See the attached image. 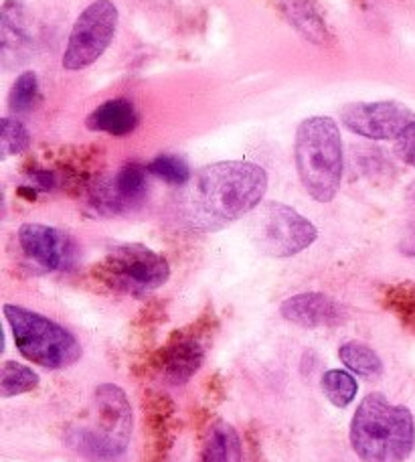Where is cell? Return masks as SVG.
I'll return each instance as SVG.
<instances>
[{"mask_svg":"<svg viewBox=\"0 0 415 462\" xmlns=\"http://www.w3.org/2000/svg\"><path fill=\"white\" fill-rule=\"evenodd\" d=\"M19 245L27 258L45 272L69 270L78 258L76 242L65 231L45 224H24Z\"/></svg>","mask_w":415,"mask_h":462,"instance_id":"cell-13","label":"cell"},{"mask_svg":"<svg viewBox=\"0 0 415 462\" xmlns=\"http://www.w3.org/2000/svg\"><path fill=\"white\" fill-rule=\"evenodd\" d=\"M140 114L126 97L107 100L88 116L86 126L91 132H106L110 136H128L138 128Z\"/></svg>","mask_w":415,"mask_h":462,"instance_id":"cell-15","label":"cell"},{"mask_svg":"<svg viewBox=\"0 0 415 462\" xmlns=\"http://www.w3.org/2000/svg\"><path fill=\"white\" fill-rule=\"evenodd\" d=\"M144 458L143 462H166L179 439L177 406L159 390H146L143 395Z\"/></svg>","mask_w":415,"mask_h":462,"instance_id":"cell-12","label":"cell"},{"mask_svg":"<svg viewBox=\"0 0 415 462\" xmlns=\"http://www.w3.org/2000/svg\"><path fill=\"white\" fill-rule=\"evenodd\" d=\"M118 21V6L112 0H96L83 8L78 21L73 23L61 60L63 68L68 71H81L94 65L114 41Z\"/></svg>","mask_w":415,"mask_h":462,"instance_id":"cell-9","label":"cell"},{"mask_svg":"<svg viewBox=\"0 0 415 462\" xmlns=\"http://www.w3.org/2000/svg\"><path fill=\"white\" fill-rule=\"evenodd\" d=\"M268 191V172L247 161H221L198 169L182 187L177 211L195 231H219L254 213Z\"/></svg>","mask_w":415,"mask_h":462,"instance_id":"cell-1","label":"cell"},{"mask_svg":"<svg viewBox=\"0 0 415 462\" xmlns=\"http://www.w3.org/2000/svg\"><path fill=\"white\" fill-rule=\"evenodd\" d=\"M296 171L304 191L314 201L330 203L343 183V138L338 124L328 116L300 122L294 144Z\"/></svg>","mask_w":415,"mask_h":462,"instance_id":"cell-3","label":"cell"},{"mask_svg":"<svg viewBox=\"0 0 415 462\" xmlns=\"http://www.w3.org/2000/svg\"><path fill=\"white\" fill-rule=\"evenodd\" d=\"M338 357L348 371L361 377H379L383 374V361L375 349L361 341H348L338 346Z\"/></svg>","mask_w":415,"mask_h":462,"instance_id":"cell-18","label":"cell"},{"mask_svg":"<svg viewBox=\"0 0 415 462\" xmlns=\"http://www.w3.org/2000/svg\"><path fill=\"white\" fill-rule=\"evenodd\" d=\"M31 144L29 130L24 124L13 116H5L3 118V134H0V148H3V159L8 156H16L24 152Z\"/></svg>","mask_w":415,"mask_h":462,"instance_id":"cell-24","label":"cell"},{"mask_svg":"<svg viewBox=\"0 0 415 462\" xmlns=\"http://www.w3.org/2000/svg\"><path fill=\"white\" fill-rule=\"evenodd\" d=\"M31 45V35L24 19V11L19 3L8 0L3 11V47L5 55L8 51H23Z\"/></svg>","mask_w":415,"mask_h":462,"instance_id":"cell-19","label":"cell"},{"mask_svg":"<svg viewBox=\"0 0 415 462\" xmlns=\"http://www.w3.org/2000/svg\"><path fill=\"white\" fill-rule=\"evenodd\" d=\"M387 307L415 331V288L395 286L387 292Z\"/></svg>","mask_w":415,"mask_h":462,"instance_id":"cell-25","label":"cell"},{"mask_svg":"<svg viewBox=\"0 0 415 462\" xmlns=\"http://www.w3.org/2000/svg\"><path fill=\"white\" fill-rule=\"evenodd\" d=\"M148 172L152 177L164 180V183L174 185V187H185L193 172H190V167L187 164L185 159H180L177 154H161L152 159L146 164Z\"/></svg>","mask_w":415,"mask_h":462,"instance_id":"cell-22","label":"cell"},{"mask_svg":"<svg viewBox=\"0 0 415 462\" xmlns=\"http://www.w3.org/2000/svg\"><path fill=\"white\" fill-rule=\"evenodd\" d=\"M39 96V78L35 71H24L11 88L8 94V108L13 114H29Z\"/></svg>","mask_w":415,"mask_h":462,"instance_id":"cell-23","label":"cell"},{"mask_svg":"<svg viewBox=\"0 0 415 462\" xmlns=\"http://www.w3.org/2000/svg\"><path fill=\"white\" fill-rule=\"evenodd\" d=\"M340 122L353 134L369 140H397L415 122V114L401 102H353L340 110Z\"/></svg>","mask_w":415,"mask_h":462,"instance_id":"cell-11","label":"cell"},{"mask_svg":"<svg viewBox=\"0 0 415 462\" xmlns=\"http://www.w3.org/2000/svg\"><path fill=\"white\" fill-rule=\"evenodd\" d=\"M239 460H242V440H239L235 428L227 422H223V420H215V422L207 428L197 462H239Z\"/></svg>","mask_w":415,"mask_h":462,"instance_id":"cell-16","label":"cell"},{"mask_svg":"<svg viewBox=\"0 0 415 462\" xmlns=\"http://www.w3.org/2000/svg\"><path fill=\"white\" fill-rule=\"evenodd\" d=\"M91 278L114 294L143 299L169 282L171 266L164 255L152 247L120 244L91 268Z\"/></svg>","mask_w":415,"mask_h":462,"instance_id":"cell-6","label":"cell"},{"mask_svg":"<svg viewBox=\"0 0 415 462\" xmlns=\"http://www.w3.org/2000/svg\"><path fill=\"white\" fill-rule=\"evenodd\" d=\"M281 8L296 31L314 45L328 43V31L317 8L310 0H281Z\"/></svg>","mask_w":415,"mask_h":462,"instance_id":"cell-17","label":"cell"},{"mask_svg":"<svg viewBox=\"0 0 415 462\" xmlns=\"http://www.w3.org/2000/svg\"><path fill=\"white\" fill-rule=\"evenodd\" d=\"M400 252L403 255H408V258H415V219H411L408 229H405L400 242Z\"/></svg>","mask_w":415,"mask_h":462,"instance_id":"cell-27","label":"cell"},{"mask_svg":"<svg viewBox=\"0 0 415 462\" xmlns=\"http://www.w3.org/2000/svg\"><path fill=\"white\" fill-rule=\"evenodd\" d=\"M217 331V317L205 310L193 323L172 331L162 346L148 355L143 371L144 375L161 379L166 385H185L207 357V343Z\"/></svg>","mask_w":415,"mask_h":462,"instance_id":"cell-7","label":"cell"},{"mask_svg":"<svg viewBox=\"0 0 415 462\" xmlns=\"http://www.w3.org/2000/svg\"><path fill=\"white\" fill-rule=\"evenodd\" d=\"M348 440L363 462H403L415 447L411 411L373 392L356 408Z\"/></svg>","mask_w":415,"mask_h":462,"instance_id":"cell-2","label":"cell"},{"mask_svg":"<svg viewBox=\"0 0 415 462\" xmlns=\"http://www.w3.org/2000/svg\"><path fill=\"white\" fill-rule=\"evenodd\" d=\"M5 317L16 349L32 365L57 371L79 361V341L55 320L19 304H5Z\"/></svg>","mask_w":415,"mask_h":462,"instance_id":"cell-5","label":"cell"},{"mask_svg":"<svg viewBox=\"0 0 415 462\" xmlns=\"http://www.w3.org/2000/svg\"><path fill=\"white\" fill-rule=\"evenodd\" d=\"M41 383L37 371L16 361H5L0 369V395L3 398H16V395L35 392Z\"/></svg>","mask_w":415,"mask_h":462,"instance_id":"cell-20","label":"cell"},{"mask_svg":"<svg viewBox=\"0 0 415 462\" xmlns=\"http://www.w3.org/2000/svg\"><path fill=\"white\" fill-rule=\"evenodd\" d=\"M146 164L126 162L112 179H94L86 189L88 203L99 216H122L138 209L148 195Z\"/></svg>","mask_w":415,"mask_h":462,"instance_id":"cell-10","label":"cell"},{"mask_svg":"<svg viewBox=\"0 0 415 462\" xmlns=\"http://www.w3.org/2000/svg\"><path fill=\"white\" fill-rule=\"evenodd\" d=\"M134 414L126 392L115 383L96 387V428L69 430L68 444L89 462H115L124 457Z\"/></svg>","mask_w":415,"mask_h":462,"instance_id":"cell-4","label":"cell"},{"mask_svg":"<svg viewBox=\"0 0 415 462\" xmlns=\"http://www.w3.org/2000/svg\"><path fill=\"white\" fill-rule=\"evenodd\" d=\"M397 159L415 169V122L405 128L403 134L395 140Z\"/></svg>","mask_w":415,"mask_h":462,"instance_id":"cell-26","label":"cell"},{"mask_svg":"<svg viewBox=\"0 0 415 462\" xmlns=\"http://www.w3.org/2000/svg\"><path fill=\"white\" fill-rule=\"evenodd\" d=\"M322 393L335 408H346L348 403H353L359 392V383L356 379L345 369H330L322 375Z\"/></svg>","mask_w":415,"mask_h":462,"instance_id":"cell-21","label":"cell"},{"mask_svg":"<svg viewBox=\"0 0 415 462\" xmlns=\"http://www.w3.org/2000/svg\"><path fill=\"white\" fill-rule=\"evenodd\" d=\"M252 237L257 250L270 258H292L317 242L318 229L290 205L270 201L255 209Z\"/></svg>","mask_w":415,"mask_h":462,"instance_id":"cell-8","label":"cell"},{"mask_svg":"<svg viewBox=\"0 0 415 462\" xmlns=\"http://www.w3.org/2000/svg\"><path fill=\"white\" fill-rule=\"evenodd\" d=\"M281 317L302 328H332L346 320V310L340 302L322 292L294 294L281 302Z\"/></svg>","mask_w":415,"mask_h":462,"instance_id":"cell-14","label":"cell"}]
</instances>
